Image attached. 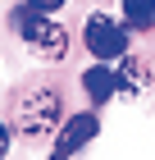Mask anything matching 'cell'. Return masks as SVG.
I'll list each match as a JSON object with an SVG mask.
<instances>
[{
  "label": "cell",
  "instance_id": "cell-1",
  "mask_svg": "<svg viewBox=\"0 0 155 160\" xmlns=\"http://www.w3.org/2000/svg\"><path fill=\"white\" fill-rule=\"evenodd\" d=\"M14 32H18V37H23L41 60H64V55H69V32H64L50 14L32 9V5L14 9Z\"/></svg>",
  "mask_w": 155,
  "mask_h": 160
},
{
  "label": "cell",
  "instance_id": "cell-2",
  "mask_svg": "<svg viewBox=\"0 0 155 160\" xmlns=\"http://www.w3.org/2000/svg\"><path fill=\"white\" fill-rule=\"evenodd\" d=\"M60 114H64V101L55 87H32V92L18 96V128L27 137H46L60 123Z\"/></svg>",
  "mask_w": 155,
  "mask_h": 160
},
{
  "label": "cell",
  "instance_id": "cell-3",
  "mask_svg": "<svg viewBox=\"0 0 155 160\" xmlns=\"http://www.w3.org/2000/svg\"><path fill=\"white\" fill-rule=\"evenodd\" d=\"M82 41H87V50H91L96 60H119V55H128V28L119 18H109V14H91L87 18Z\"/></svg>",
  "mask_w": 155,
  "mask_h": 160
},
{
  "label": "cell",
  "instance_id": "cell-4",
  "mask_svg": "<svg viewBox=\"0 0 155 160\" xmlns=\"http://www.w3.org/2000/svg\"><path fill=\"white\" fill-rule=\"evenodd\" d=\"M96 133H100V119H96L91 110H87V114H73V119L60 128V137H55V156H73V151H82Z\"/></svg>",
  "mask_w": 155,
  "mask_h": 160
},
{
  "label": "cell",
  "instance_id": "cell-5",
  "mask_svg": "<svg viewBox=\"0 0 155 160\" xmlns=\"http://www.w3.org/2000/svg\"><path fill=\"white\" fill-rule=\"evenodd\" d=\"M82 87H87V96H91L96 105H105L109 96H119V73L100 60V64H91V69L82 73Z\"/></svg>",
  "mask_w": 155,
  "mask_h": 160
},
{
  "label": "cell",
  "instance_id": "cell-6",
  "mask_svg": "<svg viewBox=\"0 0 155 160\" xmlns=\"http://www.w3.org/2000/svg\"><path fill=\"white\" fill-rule=\"evenodd\" d=\"M114 73H119V92L123 96H142L146 92V64L142 60H128V55H119V69H114Z\"/></svg>",
  "mask_w": 155,
  "mask_h": 160
},
{
  "label": "cell",
  "instance_id": "cell-7",
  "mask_svg": "<svg viewBox=\"0 0 155 160\" xmlns=\"http://www.w3.org/2000/svg\"><path fill=\"white\" fill-rule=\"evenodd\" d=\"M123 18H128V28L146 32L155 23V0H123Z\"/></svg>",
  "mask_w": 155,
  "mask_h": 160
},
{
  "label": "cell",
  "instance_id": "cell-8",
  "mask_svg": "<svg viewBox=\"0 0 155 160\" xmlns=\"http://www.w3.org/2000/svg\"><path fill=\"white\" fill-rule=\"evenodd\" d=\"M27 5H32V9H41V14H55L64 0H27Z\"/></svg>",
  "mask_w": 155,
  "mask_h": 160
},
{
  "label": "cell",
  "instance_id": "cell-9",
  "mask_svg": "<svg viewBox=\"0 0 155 160\" xmlns=\"http://www.w3.org/2000/svg\"><path fill=\"white\" fill-rule=\"evenodd\" d=\"M5 151H9V128L0 123V156H5Z\"/></svg>",
  "mask_w": 155,
  "mask_h": 160
}]
</instances>
